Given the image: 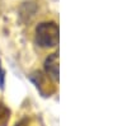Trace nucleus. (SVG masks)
Returning <instances> with one entry per match:
<instances>
[{"instance_id":"obj_1","label":"nucleus","mask_w":127,"mask_h":126,"mask_svg":"<svg viewBox=\"0 0 127 126\" xmlns=\"http://www.w3.org/2000/svg\"><path fill=\"white\" fill-rule=\"evenodd\" d=\"M34 41L39 47H55L59 43V27L55 22L39 23L36 28Z\"/></svg>"},{"instance_id":"obj_2","label":"nucleus","mask_w":127,"mask_h":126,"mask_svg":"<svg viewBox=\"0 0 127 126\" xmlns=\"http://www.w3.org/2000/svg\"><path fill=\"white\" fill-rule=\"evenodd\" d=\"M31 80L34 83L38 92L43 97H50L52 93L55 92V87L51 82V78L47 74H43L41 71H36L31 75Z\"/></svg>"},{"instance_id":"obj_3","label":"nucleus","mask_w":127,"mask_h":126,"mask_svg":"<svg viewBox=\"0 0 127 126\" xmlns=\"http://www.w3.org/2000/svg\"><path fill=\"white\" fill-rule=\"evenodd\" d=\"M46 74L54 80L59 79V56L57 54H51L45 61Z\"/></svg>"},{"instance_id":"obj_4","label":"nucleus","mask_w":127,"mask_h":126,"mask_svg":"<svg viewBox=\"0 0 127 126\" xmlns=\"http://www.w3.org/2000/svg\"><path fill=\"white\" fill-rule=\"evenodd\" d=\"M10 119V110L0 101V126H6Z\"/></svg>"},{"instance_id":"obj_5","label":"nucleus","mask_w":127,"mask_h":126,"mask_svg":"<svg viewBox=\"0 0 127 126\" xmlns=\"http://www.w3.org/2000/svg\"><path fill=\"white\" fill-rule=\"evenodd\" d=\"M15 126H39V125H38V121L36 119H32V117L26 116L22 120H19L15 124Z\"/></svg>"},{"instance_id":"obj_6","label":"nucleus","mask_w":127,"mask_h":126,"mask_svg":"<svg viewBox=\"0 0 127 126\" xmlns=\"http://www.w3.org/2000/svg\"><path fill=\"white\" fill-rule=\"evenodd\" d=\"M4 83H5V70L1 65V61H0V88H4Z\"/></svg>"}]
</instances>
